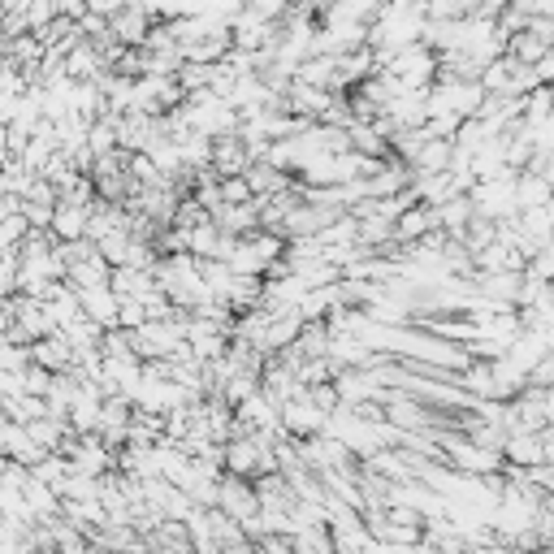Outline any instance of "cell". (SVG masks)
Wrapping results in <instances>:
<instances>
[{
    "mask_svg": "<svg viewBox=\"0 0 554 554\" xmlns=\"http://www.w3.org/2000/svg\"><path fill=\"white\" fill-rule=\"evenodd\" d=\"M550 52V44H542L537 35H529V31H520V35H511L507 39V57L511 61H520V65H537Z\"/></svg>",
    "mask_w": 554,
    "mask_h": 554,
    "instance_id": "obj_1",
    "label": "cell"
},
{
    "mask_svg": "<svg viewBox=\"0 0 554 554\" xmlns=\"http://www.w3.org/2000/svg\"><path fill=\"white\" fill-rule=\"evenodd\" d=\"M533 70H537V83H542V87H554V48L533 65Z\"/></svg>",
    "mask_w": 554,
    "mask_h": 554,
    "instance_id": "obj_2",
    "label": "cell"
}]
</instances>
